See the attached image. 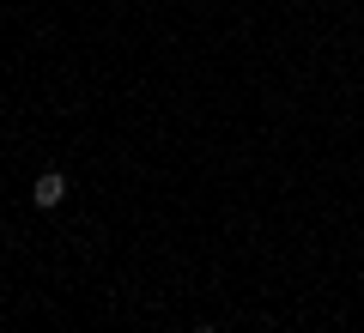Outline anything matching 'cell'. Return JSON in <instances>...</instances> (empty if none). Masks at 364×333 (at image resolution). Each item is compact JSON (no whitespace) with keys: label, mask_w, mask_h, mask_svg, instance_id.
I'll return each mask as SVG.
<instances>
[{"label":"cell","mask_w":364,"mask_h":333,"mask_svg":"<svg viewBox=\"0 0 364 333\" xmlns=\"http://www.w3.org/2000/svg\"><path fill=\"white\" fill-rule=\"evenodd\" d=\"M67 194H73V188H67V176H61V170H43V176L31 182V206H43V212H55V206H61Z\"/></svg>","instance_id":"cell-1"},{"label":"cell","mask_w":364,"mask_h":333,"mask_svg":"<svg viewBox=\"0 0 364 333\" xmlns=\"http://www.w3.org/2000/svg\"><path fill=\"white\" fill-rule=\"evenodd\" d=\"M195 333H219V327H213V321H200V327H195Z\"/></svg>","instance_id":"cell-2"}]
</instances>
